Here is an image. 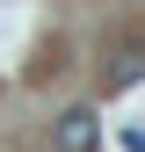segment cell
Wrapping results in <instances>:
<instances>
[{
    "label": "cell",
    "instance_id": "cell-1",
    "mask_svg": "<svg viewBox=\"0 0 145 152\" xmlns=\"http://www.w3.org/2000/svg\"><path fill=\"white\" fill-rule=\"evenodd\" d=\"M58 152H102L94 109H65V116H58Z\"/></svg>",
    "mask_w": 145,
    "mask_h": 152
},
{
    "label": "cell",
    "instance_id": "cell-2",
    "mask_svg": "<svg viewBox=\"0 0 145 152\" xmlns=\"http://www.w3.org/2000/svg\"><path fill=\"white\" fill-rule=\"evenodd\" d=\"M138 72H145V44H138V36H123V44L109 51V65H102V80H109V87H131Z\"/></svg>",
    "mask_w": 145,
    "mask_h": 152
},
{
    "label": "cell",
    "instance_id": "cell-3",
    "mask_svg": "<svg viewBox=\"0 0 145 152\" xmlns=\"http://www.w3.org/2000/svg\"><path fill=\"white\" fill-rule=\"evenodd\" d=\"M123 152H145V130H123Z\"/></svg>",
    "mask_w": 145,
    "mask_h": 152
}]
</instances>
